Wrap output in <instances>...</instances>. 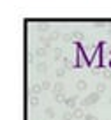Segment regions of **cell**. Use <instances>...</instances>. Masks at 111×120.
<instances>
[{
  "instance_id": "7",
  "label": "cell",
  "mask_w": 111,
  "mask_h": 120,
  "mask_svg": "<svg viewBox=\"0 0 111 120\" xmlns=\"http://www.w3.org/2000/svg\"><path fill=\"white\" fill-rule=\"evenodd\" d=\"M85 120H97L95 115H85Z\"/></svg>"
},
{
  "instance_id": "4",
  "label": "cell",
  "mask_w": 111,
  "mask_h": 120,
  "mask_svg": "<svg viewBox=\"0 0 111 120\" xmlns=\"http://www.w3.org/2000/svg\"><path fill=\"white\" fill-rule=\"evenodd\" d=\"M86 88V81H78V90H85Z\"/></svg>"
},
{
  "instance_id": "6",
  "label": "cell",
  "mask_w": 111,
  "mask_h": 120,
  "mask_svg": "<svg viewBox=\"0 0 111 120\" xmlns=\"http://www.w3.org/2000/svg\"><path fill=\"white\" fill-rule=\"evenodd\" d=\"M46 115H48L49 118H53V115H55V111H53L51 108H48V109H46Z\"/></svg>"
},
{
  "instance_id": "3",
  "label": "cell",
  "mask_w": 111,
  "mask_h": 120,
  "mask_svg": "<svg viewBox=\"0 0 111 120\" xmlns=\"http://www.w3.org/2000/svg\"><path fill=\"white\" fill-rule=\"evenodd\" d=\"M74 102H76V99H74V97H69V99L65 101V104L69 106V108H74Z\"/></svg>"
},
{
  "instance_id": "2",
  "label": "cell",
  "mask_w": 111,
  "mask_h": 120,
  "mask_svg": "<svg viewBox=\"0 0 111 120\" xmlns=\"http://www.w3.org/2000/svg\"><path fill=\"white\" fill-rule=\"evenodd\" d=\"M72 115L76 116V118H81V116H85V115H83V109H81V108H76V109H74V113H72Z\"/></svg>"
},
{
  "instance_id": "5",
  "label": "cell",
  "mask_w": 111,
  "mask_h": 120,
  "mask_svg": "<svg viewBox=\"0 0 111 120\" xmlns=\"http://www.w3.org/2000/svg\"><path fill=\"white\" fill-rule=\"evenodd\" d=\"M72 113H70V111H65V113H63V120H70V118H72Z\"/></svg>"
},
{
  "instance_id": "1",
  "label": "cell",
  "mask_w": 111,
  "mask_h": 120,
  "mask_svg": "<svg viewBox=\"0 0 111 120\" xmlns=\"http://www.w3.org/2000/svg\"><path fill=\"white\" fill-rule=\"evenodd\" d=\"M99 97H100V95H99V92H93V94H90L88 97H86L85 101L81 102V104H83V106H90V104H95V102L99 101Z\"/></svg>"
}]
</instances>
